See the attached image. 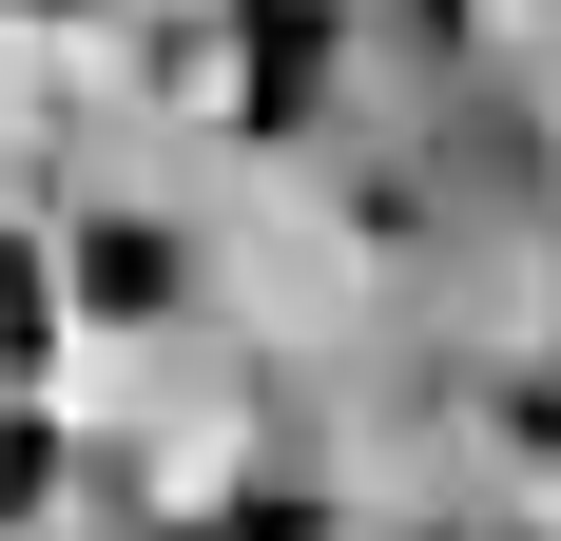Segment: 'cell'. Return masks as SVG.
<instances>
[{
  "label": "cell",
  "mask_w": 561,
  "mask_h": 541,
  "mask_svg": "<svg viewBox=\"0 0 561 541\" xmlns=\"http://www.w3.org/2000/svg\"><path fill=\"white\" fill-rule=\"evenodd\" d=\"M0 368H39V270L0 252Z\"/></svg>",
  "instance_id": "cell-1"
},
{
  "label": "cell",
  "mask_w": 561,
  "mask_h": 541,
  "mask_svg": "<svg viewBox=\"0 0 561 541\" xmlns=\"http://www.w3.org/2000/svg\"><path fill=\"white\" fill-rule=\"evenodd\" d=\"M39 484H58V464H39V426H0V522H20Z\"/></svg>",
  "instance_id": "cell-2"
}]
</instances>
